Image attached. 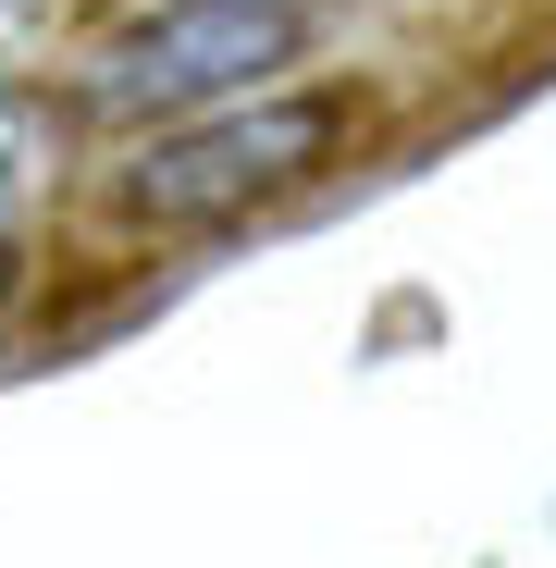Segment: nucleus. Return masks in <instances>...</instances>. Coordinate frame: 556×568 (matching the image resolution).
I'll return each mask as SVG.
<instances>
[{"mask_svg":"<svg viewBox=\"0 0 556 568\" xmlns=\"http://www.w3.org/2000/svg\"><path fill=\"white\" fill-rule=\"evenodd\" d=\"M50 161H62V112L0 87V297L26 284V223H38V199H50Z\"/></svg>","mask_w":556,"mask_h":568,"instance_id":"3","label":"nucleus"},{"mask_svg":"<svg viewBox=\"0 0 556 568\" xmlns=\"http://www.w3.org/2000/svg\"><path fill=\"white\" fill-rule=\"evenodd\" d=\"M358 136V100L334 87H260L235 112H199V124H161L112 161V211L149 223V235H211V223H247Z\"/></svg>","mask_w":556,"mask_h":568,"instance_id":"1","label":"nucleus"},{"mask_svg":"<svg viewBox=\"0 0 556 568\" xmlns=\"http://www.w3.org/2000/svg\"><path fill=\"white\" fill-rule=\"evenodd\" d=\"M297 50H310V0H161V13H137L100 62L74 74V112L161 136V124L260 100Z\"/></svg>","mask_w":556,"mask_h":568,"instance_id":"2","label":"nucleus"},{"mask_svg":"<svg viewBox=\"0 0 556 568\" xmlns=\"http://www.w3.org/2000/svg\"><path fill=\"white\" fill-rule=\"evenodd\" d=\"M38 13H50V0H0V62H13V50L38 38Z\"/></svg>","mask_w":556,"mask_h":568,"instance_id":"4","label":"nucleus"}]
</instances>
